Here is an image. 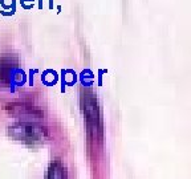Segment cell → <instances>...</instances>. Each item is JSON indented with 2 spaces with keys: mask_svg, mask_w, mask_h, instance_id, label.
Here are the masks:
<instances>
[{
  "mask_svg": "<svg viewBox=\"0 0 191 179\" xmlns=\"http://www.w3.org/2000/svg\"><path fill=\"white\" fill-rule=\"evenodd\" d=\"M60 85H61V93H65L66 86H75L78 82V74L76 73V70H73L70 68L61 69L60 70Z\"/></svg>",
  "mask_w": 191,
  "mask_h": 179,
  "instance_id": "2",
  "label": "cell"
},
{
  "mask_svg": "<svg viewBox=\"0 0 191 179\" xmlns=\"http://www.w3.org/2000/svg\"><path fill=\"white\" fill-rule=\"evenodd\" d=\"M19 4L21 5V8L25 11H31L35 8L36 5V0H19Z\"/></svg>",
  "mask_w": 191,
  "mask_h": 179,
  "instance_id": "6",
  "label": "cell"
},
{
  "mask_svg": "<svg viewBox=\"0 0 191 179\" xmlns=\"http://www.w3.org/2000/svg\"><path fill=\"white\" fill-rule=\"evenodd\" d=\"M54 7V3H53V0H48V9L52 11Z\"/></svg>",
  "mask_w": 191,
  "mask_h": 179,
  "instance_id": "10",
  "label": "cell"
},
{
  "mask_svg": "<svg viewBox=\"0 0 191 179\" xmlns=\"http://www.w3.org/2000/svg\"><path fill=\"white\" fill-rule=\"evenodd\" d=\"M39 73V69H31L29 72H28V85L29 86H33V74Z\"/></svg>",
  "mask_w": 191,
  "mask_h": 179,
  "instance_id": "8",
  "label": "cell"
},
{
  "mask_svg": "<svg viewBox=\"0 0 191 179\" xmlns=\"http://www.w3.org/2000/svg\"><path fill=\"white\" fill-rule=\"evenodd\" d=\"M8 82H9V90L13 93L16 88H21L27 84V73L21 68H12L8 72Z\"/></svg>",
  "mask_w": 191,
  "mask_h": 179,
  "instance_id": "1",
  "label": "cell"
},
{
  "mask_svg": "<svg viewBox=\"0 0 191 179\" xmlns=\"http://www.w3.org/2000/svg\"><path fill=\"white\" fill-rule=\"evenodd\" d=\"M37 8L40 11H43V8H44V2L43 0H37Z\"/></svg>",
  "mask_w": 191,
  "mask_h": 179,
  "instance_id": "9",
  "label": "cell"
},
{
  "mask_svg": "<svg viewBox=\"0 0 191 179\" xmlns=\"http://www.w3.org/2000/svg\"><path fill=\"white\" fill-rule=\"evenodd\" d=\"M78 82H80L82 86H85V88L93 86L94 82H96V76L93 73V70L89 69V68L82 69L81 73L78 74Z\"/></svg>",
  "mask_w": 191,
  "mask_h": 179,
  "instance_id": "4",
  "label": "cell"
},
{
  "mask_svg": "<svg viewBox=\"0 0 191 179\" xmlns=\"http://www.w3.org/2000/svg\"><path fill=\"white\" fill-rule=\"evenodd\" d=\"M18 0H0V13L3 16H13L16 13Z\"/></svg>",
  "mask_w": 191,
  "mask_h": 179,
  "instance_id": "5",
  "label": "cell"
},
{
  "mask_svg": "<svg viewBox=\"0 0 191 179\" xmlns=\"http://www.w3.org/2000/svg\"><path fill=\"white\" fill-rule=\"evenodd\" d=\"M106 73H108V70L106 69H98V72H97V86H102L104 85L102 78H104V76Z\"/></svg>",
  "mask_w": 191,
  "mask_h": 179,
  "instance_id": "7",
  "label": "cell"
},
{
  "mask_svg": "<svg viewBox=\"0 0 191 179\" xmlns=\"http://www.w3.org/2000/svg\"><path fill=\"white\" fill-rule=\"evenodd\" d=\"M59 80H60V74L54 69H45L40 74V81L45 86H54L56 84H59Z\"/></svg>",
  "mask_w": 191,
  "mask_h": 179,
  "instance_id": "3",
  "label": "cell"
}]
</instances>
